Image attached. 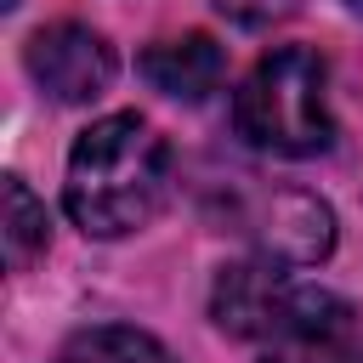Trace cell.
<instances>
[{"label": "cell", "instance_id": "cell-10", "mask_svg": "<svg viewBox=\"0 0 363 363\" xmlns=\"http://www.w3.org/2000/svg\"><path fill=\"white\" fill-rule=\"evenodd\" d=\"M233 23H244V28H267V23H278V17H289L295 11V0H216Z\"/></svg>", "mask_w": 363, "mask_h": 363}, {"label": "cell", "instance_id": "cell-7", "mask_svg": "<svg viewBox=\"0 0 363 363\" xmlns=\"http://www.w3.org/2000/svg\"><path fill=\"white\" fill-rule=\"evenodd\" d=\"M57 363H170V352L147 335V329H130V323H96V329H79Z\"/></svg>", "mask_w": 363, "mask_h": 363}, {"label": "cell", "instance_id": "cell-4", "mask_svg": "<svg viewBox=\"0 0 363 363\" xmlns=\"http://www.w3.org/2000/svg\"><path fill=\"white\" fill-rule=\"evenodd\" d=\"M238 233H250L267 261H289V267H312L335 250V216L306 187H272V193L255 187L238 204Z\"/></svg>", "mask_w": 363, "mask_h": 363}, {"label": "cell", "instance_id": "cell-3", "mask_svg": "<svg viewBox=\"0 0 363 363\" xmlns=\"http://www.w3.org/2000/svg\"><path fill=\"white\" fill-rule=\"evenodd\" d=\"M210 318L261 346H295V340H335L352 335V306L306 278H289L284 261H238L210 289Z\"/></svg>", "mask_w": 363, "mask_h": 363}, {"label": "cell", "instance_id": "cell-8", "mask_svg": "<svg viewBox=\"0 0 363 363\" xmlns=\"http://www.w3.org/2000/svg\"><path fill=\"white\" fill-rule=\"evenodd\" d=\"M45 238H51V227H45V204H40L17 176H6V255H11V267L23 272V267L45 250Z\"/></svg>", "mask_w": 363, "mask_h": 363}, {"label": "cell", "instance_id": "cell-12", "mask_svg": "<svg viewBox=\"0 0 363 363\" xmlns=\"http://www.w3.org/2000/svg\"><path fill=\"white\" fill-rule=\"evenodd\" d=\"M6 6H17V0H6Z\"/></svg>", "mask_w": 363, "mask_h": 363}, {"label": "cell", "instance_id": "cell-5", "mask_svg": "<svg viewBox=\"0 0 363 363\" xmlns=\"http://www.w3.org/2000/svg\"><path fill=\"white\" fill-rule=\"evenodd\" d=\"M23 62H28L34 85H40L45 96L68 102V108L102 96V91L113 85V68H119V62H113V45H108L96 28H85V23H51V28L28 34Z\"/></svg>", "mask_w": 363, "mask_h": 363}, {"label": "cell", "instance_id": "cell-2", "mask_svg": "<svg viewBox=\"0 0 363 363\" xmlns=\"http://www.w3.org/2000/svg\"><path fill=\"white\" fill-rule=\"evenodd\" d=\"M233 125L261 153H284V159L329 153L335 119H329V68H323V57L306 51V45L267 51L233 96Z\"/></svg>", "mask_w": 363, "mask_h": 363}, {"label": "cell", "instance_id": "cell-1", "mask_svg": "<svg viewBox=\"0 0 363 363\" xmlns=\"http://www.w3.org/2000/svg\"><path fill=\"white\" fill-rule=\"evenodd\" d=\"M164 193H170V147L136 113L96 119L68 153L62 204H68L74 227L91 238H125V233L147 227L159 216Z\"/></svg>", "mask_w": 363, "mask_h": 363}, {"label": "cell", "instance_id": "cell-9", "mask_svg": "<svg viewBox=\"0 0 363 363\" xmlns=\"http://www.w3.org/2000/svg\"><path fill=\"white\" fill-rule=\"evenodd\" d=\"M261 363H363V352L352 346V335L335 340H295V346H267Z\"/></svg>", "mask_w": 363, "mask_h": 363}, {"label": "cell", "instance_id": "cell-11", "mask_svg": "<svg viewBox=\"0 0 363 363\" xmlns=\"http://www.w3.org/2000/svg\"><path fill=\"white\" fill-rule=\"evenodd\" d=\"M346 6H352V11H357V17H363V0H346Z\"/></svg>", "mask_w": 363, "mask_h": 363}, {"label": "cell", "instance_id": "cell-6", "mask_svg": "<svg viewBox=\"0 0 363 363\" xmlns=\"http://www.w3.org/2000/svg\"><path fill=\"white\" fill-rule=\"evenodd\" d=\"M142 79L153 85V91H164V96H176V102H204L216 85H221V74H227V57H221V45L210 40V34H176V40H159V45H147L142 51Z\"/></svg>", "mask_w": 363, "mask_h": 363}]
</instances>
